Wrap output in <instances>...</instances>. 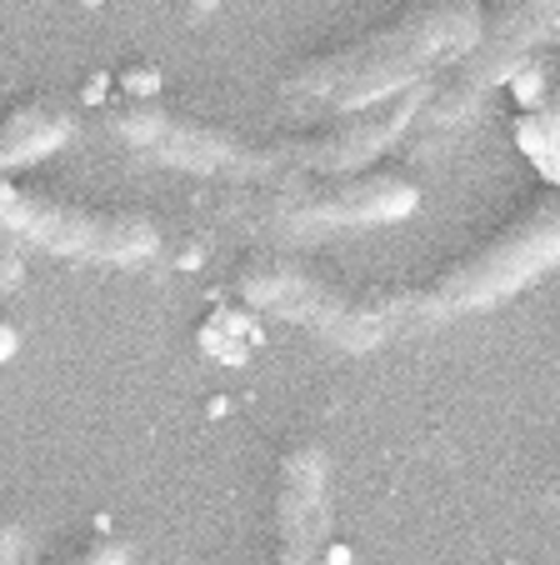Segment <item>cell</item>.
<instances>
[{"instance_id": "1", "label": "cell", "mask_w": 560, "mask_h": 565, "mask_svg": "<svg viewBox=\"0 0 560 565\" xmlns=\"http://www.w3.org/2000/svg\"><path fill=\"white\" fill-rule=\"evenodd\" d=\"M480 15H486L480 0H411L401 15L366 31L360 41L296 65L286 90L296 100L326 106L330 116L376 106L461 61L480 35Z\"/></svg>"}, {"instance_id": "2", "label": "cell", "mask_w": 560, "mask_h": 565, "mask_svg": "<svg viewBox=\"0 0 560 565\" xmlns=\"http://www.w3.org/2000/svg\"><path fill=\"white\" fill-rule=\"evenodd\" d=\"M231 290L251 310L296 320L306 331L346 345V351H370L385 335L415 316V290L391 286H356L336 270H320L296 256H251L235 266Z\"/></svg>"}, {"instance_id": "3", "label": "cell", "mask_w": 560, "mask_h": 565, "mask_svg": "<svg viewBox=\"0 0 560 565\" xmlns=\"http://www.w3.org/2000/svg\"><path fill=\"white\" fill-rule=\"evenodd\" d=\"M560 266V185L536 191L510 221H500L486 241L441 266L415 290V320L465 316L516 296L536 276Z\"/></svg>"}, {"instance_id": "4", "label": "cell", "mask_w": 560, "mask_h": 565, "mask_svg": "<svg viewBox=\"0 0 560 565\" xmlns=\"http://www.w3.org/2000/svg\"><path fill=\"white\" fill-rule=\"evenodd\" d=\"M245 191L231 195V205L245 221L261 225H385L415 211L421 185L405 171L360 166V171H290L271 181H241Z\"/></svg>"}, {"instance_id": "5", "label": "cell", "mask_w": 560, "mask_h": 565, "mask_svg": "<svg viewBox=\"0 0 560 565\" xmlns=\"http://www.w3.org/2000/svg\"><path fill=\"white\" fill-rule=\"evenodd\" d=\"M110 130L126 146L146 150L150 160L176 166V171H191V175H225V181H271V175H286L281 136L245 140L241 130L186 116L176 106H160L156 96L120 100L110 110Z\"/></svg>"}, {"instance_id": "6", "label": "cell", "mask_w": 560, "mask_h": 565, "mask_svg": "<svg viewBox=\"0 0 560 565\" xmlns=\"http://www.w3.org/2000/svg\"><path fill=\"white\" fill-rule=\"evenodd\" d=\"M0 225L21 241L55 250L75 260H106V266H130L146 260L160 246L156 221L140 211H106V205H85L71 195L41 191L25 181H0Z\"/></svg>"}, {"instance_id": "7", "label": "cell", "mask_w": 560, "mask_h": 565, "mask_svg": "<svg viewBox=\"0 0 560 565\" xmlns=\"http://www.w3.org/2000/svg\"><path fill=\"white\" fill-rule=\"evenodd\" d=\"M556 31H560V0H490L486 15H480L476 45L435 75L431 100H425L415 126L441 130L451 120H461L490 86L510 81L536 55V45Z\"/></svg>"}, {"instance_id": "8", "label": "cell", "mask_w": 560, "mask_h": 565, "mask_svg": "<svg viewBox=\"0 0 560 565\" xmlns=\"http://www.w3.org/2000/svg\"><path fill=\"white\" fill-rule=\"evenodd\" d=\"M326 476L330 460L310 440L281 456V470H275V565H320Z\"/></svg>"}, {"instance_id": "9", "label": "cell", "mask_w": 560, "mask_h": 565, "mask_svg": "<svg viewBox=\"0 0 560 565\" xmlns=\"http://www.w3.org/2000/svg\"><path fill=\"white\" fill-rule=\"evenodd\" d=\"M71 136V106L55 96H31L21 106L0 110V181L15 166H31L45 150H55Z\"/></svg>"}, {"instance_id": "10", "label": "cell", "mask_w": 560, "mask_h": 565, "mask_svg": "<svg viewBox=\"0 0 560 565\" xmlns=\"http://www.w3.org/2000/svg\"><path fill=\"white\" fill-rule=\"evenodd\" d=\"M65 565H130V545L116 541V535H101V541L81 545V551H75Z\"/></svg>"}, {"instance_id": "11", "label": "cell", "mask_w": 560, "mask_h": 565, "mask_svg": "<svg viewBox=\"0 0 560 565\" xmlns=\"http://www.w3.org/2000/svg\"><path fill=\"white\" fill-rule=\"evenodd\" d=\"M536 81H540L536 106L540 110H560V51L556 55H540V61H536Z\"/></svg>"}, {"instance_id": "12", "label": "cell", "mask_w": 560, "mask_h": 565, "mask_svg": "<svg viewBox=\"0 0 560 565\" xmlns=\"http://www.w3.org/2000/svg\"><path fill=\"white\" fill-rule=\"evenodd\" d=\"M11 355H15V326L0 320V361H11Z\"/></svg>"}]
</instances>
